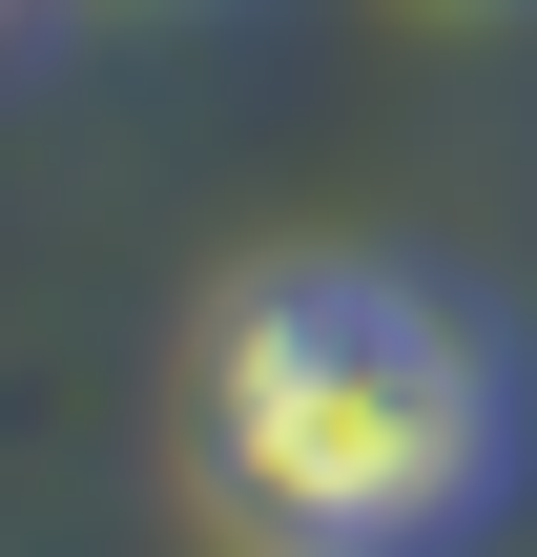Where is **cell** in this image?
<instances>
[{"label":"cell","mask_w":537,"mask_h":557,"mask_svg":"<svg viewBox=\"0 0 537 557\" xmlns=\"http://www.w3.org/2000/svg\"><path fill=\"white\" fill-rule=\"evenodd\" d=\"M186 475L248 557H435L517 475V351L455 269L269 248L186 351Z\"/></svg>","instance_id":"obj_1"},{"label":"cell","mask_w":537,"mask_h":557,"mask_svg":"<svg viewBox=\"0 0 537 557\" xmlns=\"http://www.w3.org/2000/svg\"><path fill=\"white\" fill-rule=\"evenodd\" d=\"M0 41H21V0H0Z\"/></svg>","instance_id":"obj_2"}]
</instances>
